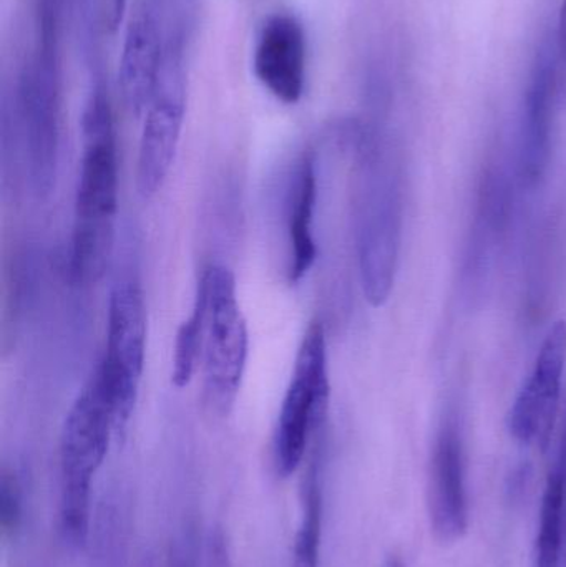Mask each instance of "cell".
<instances>
[{"instance_id": "1", "label": "cell", "mask_w": 566, "mask_h": 567, "mask_svg": "<svg viewBox=\"0 0 566 567\" xmlns=\"http://www.w3.org/2000/svg\"><path fill=\"white\" fill-rule=\"evenodd\" d=\"M83 152L73 208L70 272L76 282L99 281L109 266L119 212V152L109 93L96 82L82 118Z\"/></svg>"}, {"instance_id": "2", "label": "cell", "mask_w": 566, "mask_h": 567, "mask_svg": "<svg viewBox=\"0 0 566 567\" xmlns=\"http://www.w3.org/2000/svg\"><path fill=\"white\" fill-rule=\"evenodd\" d=\"M116 433L115 409L95 369L66 413L60 436V523L70 545L89 542L92 485Z\"/></svg>"}, {"instance_id": "3", "label": "cell", "mask_w": 566, "mask_h": 567, "mask_svg": "<svg viewBox=\"0 0 566 567\" xmlns=\"http://www.w3.org/2000/svg\"><path fill=\"white\" fill-rule=\"evenodd\" d=\"M358 249L362 287L372 306L388 300L394 284L401 239V199L391 165L374 143L361 150Z\"/></svg>"}, {"instance_id": "4", "label": "cell", "mask_w": 566, "mask_h": 567, "mask_svg": "<svg viewBox=\"0 0 566 567\" xmlns=\"http://www.w3.org/2000/svg\"><path fill=\"white\" fill-rule=\"evenodd\" d=\"M328 347L321 322H312L302 337L291 380L276 422L275 465L281 478L295 475L308 455L309 445L325 425L328 413Z\"/></svg>"}, {"instance_id": "5", "label": "cell", "mask_w": 566, "mask_h": 567, "mask_svg": "<svg viewBox=\"0 0 566 567\" xmlns=\"http://www.w3.org/2000/svg\"><path fill=\"white\" fill-rule=\"evenodd\" d=\"M208 293V319L202 367L205 399L218 415H228L241 389L248 362V326L238 300L235 275L226 266L203 269Z\"/></svg>"}, {"instance_id": "6", "label": "cell", "mask_w": 566, "mask_h": 567, "mask_svg": "<svg viewBox=\"0 0 566 567\" xmlns=\"http://www.w3.org/2000/svg\"><path fill=\"white\" fill-rule=\"evenodd\" d=\"M17 115L33 192L50 195L59 166V59L33 53L20 76Z\"/></svg>"}, {"instance_id": "7", "label": "cell", "mask_w": 566, "mask_h": 567, "mask_svg": "<svg viewBox=\"0 0 566 567\" xmlns=\"http://www.w3.org/2000/svg\"><path fill=\"white\" fill-rule=\"evenodd\" d=\"M146 355V309L142 289L133 282L116 284L110 293L105 355L100 360L113 409L116 433L125 432L136 400Z\"/></svg>"}, {"instance_id": "8", "label": "cell", "mask_w": 566, "mask_h": 567, "mask_svg": "<svg viewBox=\"0 0 566 567\" xmlns=\"http://www.w3.org/2000/svg\"><path fill=\"white\" fill-rule=\"evenodd\" d=\"M178 66V53L166 50L162 79L146 110L140 140L136 186L143 199L158 195L178 152L185 120V86Z\"/></svg>"}, {"instance_id": "9", "label": "cell", "mask_w": 566, "mask_h": 567, "mask_svg": "<svg viewBox=\"0 0 566 567\" xmlns=\"http://www.w3.org/2000/svg\"><path fill=\"white\" fill-rule=\"evenodd\" d=\"M566 367V322H557L545 337L534 369L508 415V430L524 445H547L560 406Z\"/></svg>"}, {"instance_id": "10", "label": "cell", "mask_w": 566, "mask_h": 567, "mask_svg": "<svg viewBox=\"0 0 566 567\" xmlns=\"http://www.w3.org/2000/svg\"><path fill=\"white\" fill-rule=\"evenodd\" d=\"M429 518L438 542H459L469 532L467 472L464 443L455 423H445L439 433L429 476Z\"/></svg>"}, {"instance_id": "11", "label": "cell", "mask_w": 566, "mask_h": 567, "mask_svg": "<svg viewBox=\"0 0 566 567\" xmlns=\"http://www.w3.org/2000/svg\"><path fill=\"white\" fill-rule=\"evenodd\" d=\"M256 79L279 102L295 105L306 85V35L289 13H272L259 27L253 52Z\"/></svg>"}, {"instance_id": "12", "label": "cell", "mask_w": 566, "mask_h": 567, "mask_svg": "<svg viewBox=\"0 0 566 567\" xmlns=\"http://www.w3.org/2000/svg\"><path fill=\"white\" fill-rule=\"evenodd\" d=\"M162 23L155 9L143 6L126 27L119 80L123 100L135 115L148 110L165 65Z\"/></svg>"}, {"instance_id": "13", "label": "cell", "mask_w": 566, "mask_h": 567, "mask_svg": "<svg viewBox=\"0 0 566 567\" xmlns=\"http://www.w3.org/2000/svg\"><path fill=\"white\" fill-rule=\"evenodd\" d=\"M554 93V62L542 53L528 86L522 126V173L528 185L541 182L548 168Z\"/></svg>"}, {"instance_id": "14", "label": "cell", "mask_w": 566, "mask_h": 567, "mask_svg": "<svg viewBox=\"0 0 566 567\" xmlns=\"http://www.w3.org/2000/svg\"><path fill=\"white\" fill-rule=\"evenodd\" d=\"M316 202H318L316 159L312 153H308L299 163L295 185L289 196L288 279L291 284L301 282L318 258V246L315 239Z\"/></svg>"}, {"instance_id": "15", "label": "cell", "mask_w": 566, "mask_h": 567, "mask_svg": "<svg viewBox=\"0 0 566 567\" xmlns=\"http://www.w3.org/2000/svg\"><path fill=\"white\" fill-rule=\"evenodd\" d=\"M566 546V430L542 498L532 567L564 566Z\"/></svg>"}, {"instance_id": "16", "label": "cell", "mask_w": 566, "mask_h": 567, "mask_svg": "<svg viewBox=\"0 0 566 567\" xmlns=\"http://www.w3.org/2000/svg\"><path fill=\"white\" fill-rule=\"evenodd\" d=\"M319 435L315 440V449L306 465L301 482V523L292 549V567H318L321 556L322 513H325V495H322L321 452Z\"/></svg>"}, {"instance_id": "17", "label": "cell", "mask_w": 566, "mask_h": 567, "mask_svg": "<svg viewBox=\"0 0 566 567\" xmlns=\"http://www.w3.org/2000/svg\"><path fill=\"white\" fill-rule=\"evenodd\" d=\"M206 319H208V293H206L205 279L199 276L192 313L179 326L178 333H176L172 370V382L176 389L188 386L196 370L202 365Z\"/></svg>"}, {"instance_id": "18", "label": "cell", "mask_w": 566, "mask_h": 567, "mask_svg": "<svg viewBox=\"0 0 566 567\" xmlns=\"http://www.w3.org/2000/svg\"><path fill=\"white\" fill-rule=\"evenodd\" d=\"M22 522V485L12 470H3L0 480V526L3 536L13 535Z\"/></svg>"}, {"instance_id": "19", "label": "cell", "mask_w": 566, "mask_h": 567, "mask_svg": "<svg viewBox=\"0 0 566 567\" xmlns=\"http://www.w3.org/2000/svg\"><path fill=\"white\" fill-rule=\"evenodd\" d=\"M198 555H196V539L193 533L183 536L169 556L168 567H198Z\"/></svg>"}, {"instance_id": "20", "label": "cell", "mask_w": 566, "mask_h": 567, "mask_svg": "<svg viewBox=\"0 0 566 567\" xmlns=\"http://www.w3.org/2000/svg\"><path fill=\"white\" fill-rule=\"evenodd\" d=\"M558 47L566 62V0L562 3L560 16H558Z\"/></svg>"}, {"instance_id": "21", "label": "cell", "mask_w": 566, "mask_h": 567, "mask_svg": "<svg viewBox=\"0 0 566 567\" xmlns=\"http://www.w3.org/2000/svg\"><path fill=\"white\" fill-rule=\"evenodd\" d=\"M385 567H404L402 566L401 559L399 558H391L388 561V565Z\"/></svg>"}]
</instances>
